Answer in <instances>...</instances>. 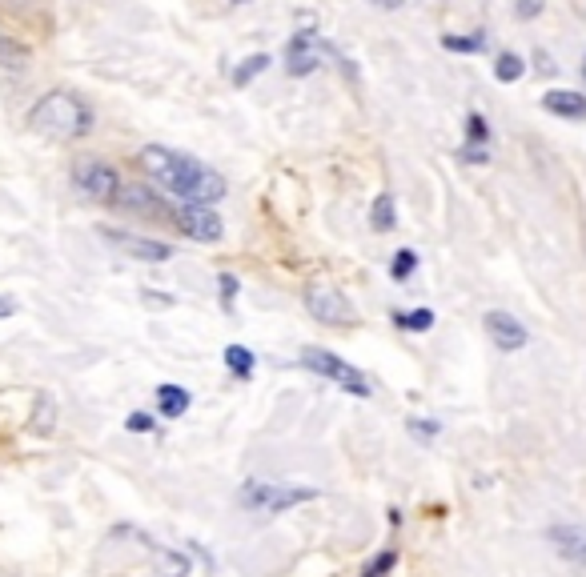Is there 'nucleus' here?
I'll use <instances>...</instances> for the list:
<instances>
[{"mask_svg":"<svg viewBox=\"0 0 586 577\" xmlns=\"http://www.w3.org/2000/svg\"><path fill=\"white\" fill-rule=\"evenodd\" d=\"M25 125L33 129L40 137H53V140H73V137H85L93 129V108L85 105L80 97L73 93H48L40 97L33 108H28Z\"/></svg>","mask_w":586,"mask_h":577,"instance_id":"f257e3e1","label":"nucleus"},{"mask_svg":"<svg viewBox=\"0 0 586 577\" xmlns=\"http://www.w3.org/2000/svg\"><path fill=\"white\" fill-rule=\"evenodd\" d=\"M410 433H413V438H418V441H430V438H438V421H410Z\"/></svg>","mask_w":586,"mask_h":577,"instance_id":"c85d7f7f","label":"nucleus"},{"mask_svg":"<svg viewBox=\"0 0 586 577\" xmlns=\"http://www.w3.org/2000/svg\"><path fill=\"white\" fill-rule=\"evenodd\" d=\"M393 325H402V329H410V333H426V329H434V313L430 309L393 313Z\"/></svg>","mask_w":586,"mask_h":577,"instance_id":"412c9836","label":"nucleus"},{"mask_svg":"<svg viewBox=\"0 0 586 577\" xmlns=\"http://www.w3.org/2000/svg\"><path fill=\"white\" fill-rule=\"evenodd\" d=\"M466 137L474 140V145H487V140H490V129H487V120H482V113L466 117Z\"/></svg>","mask_w":586,"mask_h":577,"instance_id":"a878e982","label":"nucleus"},{"mask_svg":"<svg viewBox=\"0 0 586 577\" xmlns=\"http://www.w3.org/2000/svg\"><path fill=\"white\" fill-rule=\"evenodd\" d=\"M269 68V53H254V57H246L241 60V68L234 73V85L241 88V85H249V80H254L257 73H266Z\"/></svg>","mask_w":586,"mask_h":577,"instance_id":"4be33fe9","label":"nucleus"},{"mask_svg":"<svg viewBox=\"0 0 586 577\" xmlns=\"http://www.w3.org/2000/svg\"><path fill=\"white\" fill-rule=\"evenodd\" d=\"M494 77H498L502 85H514V80L527 77V60H522L518 53H498V60H494Z\"/></svg>","mask_w":586,"mask_h":577,"instance_id":"f3484780","label":"nucleus"},{"mask_svg":"<svg viewBox=\"0 0 586 577\" xmlns=\"http://www.w3.org/2000/svg\"><path fill=\"white\" fill-rule=\"evenodd\" d=\"M33 53H28V45H20L16 36H8L5 28H0V68H8V73H25Z\"/></svg>","mask_w":586,"mask_h":577,"instance_id":"4468645a","label":"nucleus"},{"mask_svg":"<svg viewBox=\"0 0 586 577\" xmlns=\"http://www.w3.org/2000/svg\"><path fill=\"white\" fill-rule=\"evenodd\" d=\"M306 309L313 313V321H321V325H353V321H358L350 297L341 289H333V285H309Z\"/></svg>","mask_w":586,"mask_h":577,"instance_id":"423d86ee","label":"nucleus"},{"mask_svg":"<svg viewBox=\"0 0 586 577\" xmlns=\"http://www.w3.org/2000/svg\"><path fill=\"white\" fill-rule=\"evenodd\" d=\"M13 313H16V301H13V297H0V321L13 317Z\"/></svg>","mask_w":586,"mask_h":577,"instance_id":"2f4dec72","label":"nucleus"},{"mask_svg":"<svg viewBox=\"0 0 586 577\" xmlns=\"http://www.w3.org/2000/svg\"><path fill=\"white\" fill-rule=\"evenodd\" d=\"M177 225H181L185 237H194V241H221V232H225L217 212L209 205H194V201L177 212Z\"/></svg>","mask_w":586,"mask_h":577,"instance_id":"6e6552de","label":"nucleus"},{"mask_svg":"<svg viewBox=\"0 0 586 577\" xmlns=\"http://www.w3.org/2000/svg\"><path fill=\"white\" fill-rule=\"evenodd\" d=\"M234 297H237V277H234V273H221V301H225V305H234Z\"/></svg>","mask_w":586,"mask_h":577,"instance_id":"c756f323","label":"nucleus"},{"mask_svg":"<svg viewBox=\"0 0 586 577\" xmlns=\"http://www.w3.org/2000/svg\"><path fill=\"white\" fill-rule=\"evenodd\" d=\"M542 13V0H514V16L518 20H530Z\"/></svg>","mask_w":586,"mask_h":577,"instance_id":"cd10ccee","label":"nucleus"},{"mask_svg":"<svg viewBox=\"0 0 586 577\" xmlns=\"http://www.w3.org/2000/svg\"><path fill=\"white\" fill-rule=\"evenodd\" d=\"M413 269H418V252H413V249L393 252V261H390V277H393V281H406Z\"/></svg>","mask_w":586,"mask_h":577,"instance_id":"5701e85b","label":"nucleus"},{"mask_svg":"<svg viewBox=\"0 0 586 577\" xmlns=\"http://www.w3.org/2000/svg\"><path fill=\"white\" fill-rule=\"evenodd\" d=\"M153 425H157V421L149 417V413H141V409H137V413H129V417H125V429H133V433H149Z\"/></svg>","mask_w":586,"mask_h":577,"instance_id":"bb28decb","label":"nucleus"},{"mask_svg":"<svg viewBox=\"0 0 586 577\" xmlns=\"http://www.w3.org/2000/svg\"><path fill=\"white\" fill-rule=\"evenodd\" d=\"M100 237L109 241L113 249H120L125 257L133 261H153V265H161V261L173 257V249L165 245V241H153V237H137V232H117V229H100Z\"/></svg>","mask_w":586,"mask_h":577,"instance_id":"0eeeda50","label":"nucleus"},{"mask_svg":"<svg viewBox=\"0 0 586 577\" xmlns=\"http://www.w3.org/2000/svg\"><path fill=\"white\" fill-rule=\"evenodd\" d=\"M241 505L246 510H257V513H281V510H293L301 501H313L318 489H301V485H269V481H246L241 485Z\"/></svg>","mask_w":586,"mask_h":577,"instance_id":"20e7f679","label":"nucleus"},{"mask_svg":"<svg viewBox=\"0 0 586 577\" xmlns=\"http://www.w3.org/2000/svg\"><path fill=\"white\" fill-rule=\"evenodd\" d=\"M57 425V401L48 397V393H40L37 397V409H33V421H28V429L37 433V438H48Z\"/></svg>","mask_w":586,"mask_h":577,"instance_id":"dca6fc26","label":"nucleus"},{"mask_svg":"<svg viewBox=\"0 0 586 577\" xmlns=\"http://www.w3.org/2000/svg\"><path fill=\"white\" fill-rule=\"evenodd\" d=\"M442 45H446L450 53H482V45H487V40H482V36H454V33H446V36H442Z\"/></svg>","mask_w":586,"mask_h":577,"instance_id":"b1692460","label":"nucleus"},{"mask_svg":"<svg viewBox=\"0 0 586 577\" xmlns=\"http://www.w3.org/2000/svg\"><path fill=\"white\" fill-rule=\"evenodd\" d=\"M301 366H306L309 373H318V377H326V381H333V385H341V389L353 393V397H370V393H373V385H370L366 373L353 369L350 361L333 357V353H326V349H318V345L301 349Z\"/></svg>","mask_w":586,"mask_h":577,"instance_id":"7ed1b4c3","label":"nucleus"},{"mask_svg":"<svg viewBox=\"0 0 586 577\" xmlns=\"http://www.w3.org/2000/svg\"><path fill=\"white\" fill-rule=\"evenodd\" d=\"M542 108L554 117H567V120H586V97L570 93V88H554V93L542 97Z\"/></svg>","mask_w":586,"mask_h":577,"instance_id":"ddd939ff","label":"nucleus"},{"mask_svg":"<svg viewBox=\"0 0 586 577\" xmlns=\"http://www.w3.org/2000/svg\"><path fill=\"white\" fill-rule=\"evenodd\" d=\"M373 5H382V8H393V5H398V0H373Z\"/></svg>","mask_w":586,"mask_h":577,"instance_id":"473e14b6","label":"nucleus"},{"mask_svg":"<svg viewBox=\"0 0 586 577\" xmlns=\"http://www.w3.org/2000/svg\"><path fill=\"white\" fill-rule=\"evenodd\" d=\"M370 221H373V229H378V232H390L393 225H398V212H393V197H390V192H378V197H373Z\"/></svg>","mask_w":586,"mask_h":577,"instance_id":"a211bd4d","label":"nucleus"},{"mask_svg":"<svg viewBox=\"0 0 586 577\" xmlns=\"http://www.w3.org/2000/svg\"><path fill=\"white\" fill-rule=\"evenodd\" d=\"M547 538L554 541V550H559L562 558L586 565V525H554Z\"/></svg>","mask_w":586,"mask_h":577,"instance_id":"9b49d317","label":"nucleus"},{"mask_svg":"<svg viewBox=\"0 0 586 577\" xmlns=\"http://www.w3.org/2000/svg\"><path fill=\"white\" fill-rule=\"evenodd\" d=\"M393 565H398V553L393 550H386V553H378V558H373L366 570H361V577H382V573H390Z\"/></svg>","mask_w":586,"mask_h":577,"instance_id":"393cba45","label":"nucleus"},{"mask_svg":"<svg viewBox=\"0 0 586 577\" xmlns=\"http://www.w3.org/2000/svg\"><path fill=\"white\" fill-rule=\"evenodd\" d=\"M157 405H161V417H181L189 409V393L181 385H157Z\"/></svg>","mask_w":586,"mask_h":577,"instance_id":"2eb2a0df","label":"nucleus"},{"mask_svg":"<svg viewBox=\"0 0 586 577\" xmlns=\"http://www.w3.org/2000/svg\"><path fill=\"white\" fill-rule=\"evenodd\" d=\"M462 160H470V165H487L490 153L482 145H470V149H462Z\"/></svg>","mask_w":586,"mask_h":577,"instance_id":"7c9ffc66","label":"nucleus"},{"mask_svg":"<svg viewBox=\"0 0 586 577\" xmlns=\"http://www.w3.org/2000/svg\"><path fill=\"white\" fill-rule=\"evenodd\" d=\"M582 80H586V53H582Z\"/></svg>","mask_w":586,"mask_h":577,"instance_id":"72a5a7b5","label":"nucleus"},{"mask_svg":"<svg viewBox=\"0 0 586 577\" xmlns=\"http://www.w3.org/2000/svg\"><path fill=\"white\" fill-rule=\"evenodd\" d=\"M113 201H117L120 209H129V212H145V217H165V212H169V209L157 201V192H149V189H141V185L120 189Z\"/></svg>","mask_w":586,"mask_h":577,"instance_id":"f8f14e48","label":"nucleus"},{"mask_svg":"<svg viewBox=\"0 0 586 577\" xmlns=\"http://www.w3.org/2000/svg\"><path fill=\"white\" fill-rule=\"evenodd\" d=\"M225 366H229V373H237L241 381H249L254 377V353H249L246 345H229L225 349Z\"/></svg>","mask_w":586,"mask_h":577,"instance_id":"6ab92c4d","label":"nucleus"},{"mask_svg":"<svg viewBox=\"0 0 586 577\" xmlns=\"http://www.w3.org/2000/svg\"><path fill=\"white\" fill-rule=\"evenodd\" d=\"M487 333L502 353H518L522 345H527V325H522L518 317H510V313H502V309L487 313Z\"/></svg>","mask_w":586,"mask_h":577,"instance_id":"1a4fd4ad","label":"nucleus"},{"mask_svg":"<svg viewBox=\"0 0 586 577\" xmlns=\"http://www.w3.org/2000/svg\"><path fill=\"white\" fill-rule=\"evenodd\" d=\"M157 577H189V558L173 550H161L157 553Z\"/></svg>","mask_w":586,"mask_h":577,"instance_id":"aec40b11","label":"nucleus"},{"mask_svg":"<svg viewBox=\"0 0 586 577\" xmlns=\"http://www.w3.org/2000/svg\"><path fill=\"white\" fill-rule=\"evenodd\" d=\"M318 40H313L309 33L306 36H293L289 40V48H286V73L289 77H309L313 73V68H318Z\"/></svg>","mask_w":586,"mask_h":577,"instance_id":"9d476101","label":"nucleus"},{"mask_svg":"<svg viewBox=\"0 0 586 577\" xmlns=\"http://www.w3.org/2000/svg\"><path fill=\"white\" fill-rule=\"evenodd\" d=\"M73 185L93 201H113L120 192V177L113 165H105L100 157H80L73 165Z\"/></svg>","mask_w":586,"mask_h":577,"instance_id":"39448f33","label":"nucleus"},{"mask_svg":"<svg viewBox=\"0 0 586 577\" xmlns=\"http://www.w3.org/2000/svg\"><path fill=\"white\" fill-rule=\"evenodd\" d=\"M141 165H145V173L153 177L157 185H165L181 201H194L197 180H201V173H205L201 160H194L189 153H177V149H165V145L141 149Z\"/></svg>","mask_w":586,"mask_h":577,"instance_id":"f03ea898","label":"nucleus"}]
</instances>
